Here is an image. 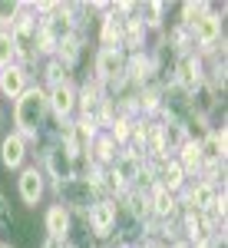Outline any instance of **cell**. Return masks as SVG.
Returning <instances> with one entry per match:
<instances>
[{"instance_id": "6da1fadb", "label": "cell", "mask_w": 228, "mask_h": 248, "mask_svg": "<svg viewBox=\"0 0 228 248\" xmlns=\"http://www.w3.org/2000/svg\"><path fill=\"white\" fill-rule=\"evenodd\" d=\"M46 90L33 83L27 93L14 103V133L23 136L27 146H40L43 142V129H46Z\"/></svg>"}, {"instance_id": "d6a6232c", "label": "cell", "mask_w": 228, "mask_h": 248, "mask_svg": "<svg viewBox=\"0 0 228 248\" xmlns=\"http://www.w3.org/2000/svg\"><path fill=\"white\" fill-rule=\"evenodd\" d=\"M103 248H116V242H106V245H103Z\"/></svg>"}, {"instance_id": "4316f807", "label": "cell", "mask_w": 228, "mask_h": 248, "mask_svg": "<svg viewBox=\"0 0 228 248\" xmlns=\"http://www.w3.org/2000/svg\"><path fill=\"white\" fill-rule=\"evenodd\" d=\"M10 63H17V50H14L10 30H0V70H7Z\"/></svg>"}, {"instance_id": "836d02e7", "label": "cell", "mask_w": 228, "mask_h": 248, "mask_svg": "<svg viewBox=\"0 0 228 248\" xmlns=\"http://www.w3.org/2000/svg\"><path fill=\"white\" fill-rule=\"evenodd\" d=\"M66 248H83V245H73V242H70V245H66Z\"/></svg>"}, {"instance_id": "44dd1931", "label": "cell", "mask_w": 228, "mask_h": 248, "mask_svg": "<svg viewBox=\"0 0 228 248\" xmlns=\"http://www.w3.org/2000/svg\"><path fill=\"white\" fill-rule=\"evenodd\" d=\"M172 159L185 169V175H189V179H198V175H202V153H198V139H185Z\"/></svg>"}, {"instance_id": "30bf717a", "label": "cell", "mask_w": 228, "mask_h": 248, "mask_svg": "<svg viewBox=\"0 0 228 248\" xmlns=\"http://www.w3.org/2000/svg\"><path fill=\"white\" fill-rule=\"evenodd\" d=\"M225 149H228V129L222 126H212L209 133L198 139V153H202V169L212 166H225Z\"/></svg>"}, {"instance_id": "5b68a950", "label": "cell", "mask_w": 228, "mask_h": 248, "mask_svg": "<svg viewBox=\"0 0 228 248\" xmlns=\"http://www.w3.org/2000/svg\"><path fill=\"white\" fill-rule=\"evenodd\" d=\"M106 103H109V96H106V90H103L93 77H86L76 86V116L86 119V123H93L96 129H99V119H103Z\"/></svg>"}, {"instance_id": "2e32d148", "label": "cell", "mask_w": 228, "mask_h": 248, "mask_svg": "<svg viewBox=\"0 0 228 248\" xmlns=\"http://www.w3.org/2000/svg\"><path fill=\"white\" fill-rule=\"evenodd\" d=\"M149 209H152V218L159 222H175L179 218V195L166 192L162 186H155L149 192Z\"/></svg>"}, {"instance_id": "52a82bcc", "label": "cell", "mask_w": 228, "mask_h": 248, "mask_svg": "<svg viewBox=\"0 0 228 248\" xmlns=\"http://www.w3.org/2000/svg\"><path fill=\"white\" fill-rule=\"evenodd\" d=\"M50 189H53L57 202L70 212V215H86V209L96 202V192L90 189V182H83V179H70V182H60V186H50Z\"/></svg>"}, {"instance_id": "4fadbf2b", "label": "cell", "mask_w": 228, "mask_h": 248, "mask_svg": "<svg viewBox=\"0 0 228 248\" xmlns=\"http://www.w3.org/2000/svg\"><path fill=\"white\" fill-rule=\"evenodd\" d=\"M30 86H33V77H30V70H27V66L10 63L7 70H0V96H7V99H14V103H17Z\"/></svg>"}, {"instance_id": "277c9868", "label": "cell", "mask_w": 228, "mask_h": 248, "mask_svg": "<svg viewBox=\"0 0 228 248\" xmlns=\"http://www.w3.org/2000/svg\"><path fill=\"white\" fill-rule=\"evenodd\" d=\"M79 218H83V225L90 229V235L96 242H113L119 205H116V199H96L93 205L86 209V215H79Z\"/></svg>"}, {"instance_id": "8992f818", "label": "cell", "mask_w": 228, "mask_h": 248, "mask_svg": "<svg viewBox=\"0 0 228 248\" xmlns=\"http://www.w3.org/2000/svg\"><path fill=\"white\" fill-rule=\"evenodd\" d=\"M126 77V50H96L93 57V79L103 86V90H113L119 86Z\"/></svg>"}, {"instance_id": "cb8c5ba5", "label": "cell", "mask_w": 228, "mask_h": 248, "mask_svg": "<svg viewBox=\"0 0 228 248\" xmlns=\"http://www.w3.org/2000/svg\"><path fill=\"white\" fill-rule=\"evenodd\" d=\"M37 66H40V73H43V83H40L43 90H46V86H57V83H66V79H70V70H66V66H63L57 57L40 60Z\"/></svg>"}, {"instance_id": "7402d4cb", "label": "cell", "mask_w": 228, "mask_h": 248, "mask_svg": "<svg viewBox=\"0 0 228 248\" xmlns=\"http://www.w3.org/2000/svg\"><path fill=\"white\" fill-rule=\"evenodd\" d=\"M159 133H162V142H166V153L175 155L179 153V146L189 139V129H185V123L182 119H159Z\"/></svg>"}, {"instance_id": "3957f363", "label": "cell", "mask_w": 228, "mask_h": 248, "mask_svg": "<svg viewBox=\"0 0 228 248\" xmlns=\"http://www.w3.org/2000/svg\"><path fill=\"white\" fill-rule=\"evenodd\" d=\"M40 172L46 175V186L70 182L73 179V153L57 139H46L40 146Z\"/></svg>"}, {"instance_id": "d4e9b609", "label": "cell", "mask_w": 228, "mask_h": 248, "mask_svg": "<svg viewBox=\"0 0 228 248\" xmlns=\"http://www.w3.org/2000/svg\"><path fill=\"white\" fill-rule=\"evenodd\" d=\"M129 129H133V119L116 113V119L109 123V129H106V133H109V139H113L119 149H126V146H129Z\"/></svg>"}, {"instance_id": "ba28073f", "label": "cell", "mask_w": 228, "mask_h": 248, "mask_svg": "<svg viewBox=\"0 0 228 248\" xmlns=\"http://www.w3.org/2000/svg\"><path fill=\"white\" fill-rule=\"evenodd\" d=\"M46 109H50V119H57V123L73 119L76 116V83L73 79L46 86Z\"/></svg>"}, {"instance_id": "83f0119b", "label": "cell", "mask_w": 228, "mask_h": 248, "mask_svg": "<svg viewBox=\"0 0 228 248\" xmlns=\"http://www.w3.org/2000/svg\"><path fill=\"white\" fill-rule=\"evenodd\" d=\"M17 14H20V0H0V30H10Z\"/></svg>"}, {"instance_id": "ffe728a7", "label": "cell", "mask_w": 228, "mask_h": 248, "mask_svg": "<svg viewBox=\"0 0 228 248\" xmlns=\"http://www.w3.org/2000/svg\"><path fill=\"white\" fill-rule=\"evenodd\" d=\"M90 159H93V166H103V169H109L116 162V155H119V146H116L109 133H96V139L90 142Z\"/></svg>"}, {"instance_id": "8fae6325", "label": "cell", "mask_w": 228, "mask_h": 248, "mask_svg": "<svg viewBox=\"0 0 228 248\" xmlns=\"http://www.w3.org/2000/svg\"><path fill=\"white\" fill-rule=\"evenodd\" d=\"M17 195L27 209L40 205V199L46 195V175L40 172V166H23L17 175Z\"/></svg>"}, {"instance_id": "1f68e13d", "label": "cell", "mask_w": 228, "mask_h": 248, "mask_svg": "<svg viewBox=\"0 0 228 248\" xmlns=\"http://www.w3.org/2000/svg\"><path fill=\"white\" fill-rule=\"evenodd\" d=\"M0 248H17V245H10V242H0Z\"/></svg>"}, {"instance_id": "d6986e66", "label": "cell", "mask_w": 228, "mask_h": 248, "mask_svg": "<svg viewBox=\"0 0 228 248\" xmlns=\"http://www.w3.org/2000/svg\"><path fill=\"white\" fill-rule=\"evenodd\" d=\"M159 186L166 192H172V195H179L189 186V175H185V169L175 159H166V162H159Z\"/></svg>"}, {"instance_id": "603a6c76", "label": "cell", "mask_w": 228, "mask_h": 248, "mask_svg": "<svg viewBox=\"0 0 228 248\" xmlns=\"http://www.w3.org/2000/svg\"><path fill=\"white\" fill-rule=\"evenodd\" d=\"M166 14H169V3H162V0H149V3H139V17L142 23L149 27V33H162L169 23H166Z\"/></svg>"}, {"instance_id": "9c48e42d", "label": "cell", "mask_w": 228, "mask_h": 248, "mask_svg": "<svg viewBox=\"0 0 228 248\" xmlns=\"http://www.w3.org/2000/svg\"><path fill=\"white\" fill-rule=\"evenodd\" d=\"M172 83L182 86L185 93L198 90V86L205 83V60L198 57V53H185V57H179V60H175V70H172Z\"/></svg>"}, {"instance_id": "4dcf8cb0", "label": "cell", "mask_w": 228, "mask_h": 248, "mask_svg": "<svg viewBox=\"0 0 228 248\" xmlns=\"http://www.w3.org/2000/svg\"><path fill=\"white\" fill-rule=\"evenodd\" d=\"M0 136H3V109H0Z\"/></svg>"}, {"instance_id": "5bb4252c", "label": "cell", "mask_w": 228, "mask_h": 248, "mask_svg": "<svg viewBox=\"0 0 228 248\" xmlns=\"http://www.w3.org/2000/svg\"><path fill=\"white\" fill-rule=\"evenodd\" d=\"M27 142H23V136H17L14 129L10 133L0 136V166L10 172H20L23 169V162H27Z\"/></svg>"}, {"instance_id": "ac0fdd59", "label": "cell", "mask_w": 228, "mask_h": 248, "mask_svg": "<svg viewBox=\"0 0 228 248\" xmlns=\"http://www.w3.org/2000/svg\"><path fill=\"white\" fill-rule=\"evenodd\" d=\"M99 46L103 50H122V17H116V10L99 17Z\"/></svg>"}, {"instance_id": "e0dca14e", "label": "cell", "mask_w": 228, "mask_h": 248, "mask_svg": "<svg viewBox=\"0 0 228 248\" xmlns=\"http://www.w3.org/2000/svg\"><path fill=\"white\" fill-rule=\"evenodd\" d=\"M86 46H90V37L76 30L70 40H63V43L57 46V53H53V57H57L60 63H63V66H66L70 73H73L76 66H79V60H83V53H86Z\"/></svg>"}, {"instance_id": "7a4b0ae2", "label": "cell", "mask_w": 228, "mask_h": 248, "mask_svg": "<svg viewBox=\"0 0 228 248\" xmlns=\"http://www.w3.org/2000/svg\"><path fill=\"white\" fill-rule=\"evenodd\" d=\"M225 7H209V14L192 23V37H195V53L198 57H212L218 50H225Z\"/></svg>"}, {"instance_id": "f546056e", "label": "cell", "mask_w": 228, "mask_h": 248, "mask_svg": "<svg viewBox=\"0 0 228 248\" xmlns=\"http://www.w3.org/2000/svg\"><path fill=\"white\" fill-rule=\"evenodd\" d=\"M70 242H57V238H43V245L40 248H66Z\"/></svg>"}, {"instance_id": "f1b7e54d", "label": "cell", "mask_w": 228, "mask_h": 248, "mask_svg": "<svg viewBox=\"0 0 228 248\" xmlns=\"http://www.w3.org/2000/svg\"><path fill=\"white\" fill-rule=\"evenodd\" d=\"M93 169V159L90 153H73V179H86Z\"/></svg>"}, {"instance_id": "7c38bea8", "label": "cell", "mask_w": 228, "mask_h": 248, "mask_svg": "<svg viewBox=\"0 0 228 248\" xmlns=\"http://www.w3.org/2000/svg\"><path fill=\"white\" fill-rule=\"evenodd\" d=\"M218 109H225V96L215 93L209 83H202L198 90L189 93V113L195 119H212V116H218Z\"/></svg>"}, {"instance_id": "484cf974", "label": "cell", "mask_w": 228, "mask_h": 248, "mask_svg": "<svg viewBox=\"0 0 228 248\" xmlns=\"http://www.w3.org/2000/svg\"><path fill=\"white\" fill-rule=\"evenodd\" d=\"M209 7H212V3H205V0H185V3L179 7V20H175V23L192 27V23L202 17V14H209Z\"/></svg>"}, {"instance_id": "9a60e30c", "label": "cell", "mask_w": 228, "mask_h": 248, "mask_svg": "<svg viewBox=\"0 0 228 248\" xmlns=\"http://www.w3.org/2000/svg\"><path fill=\"white\" fill-rule=\"evenodd\" d=\"M43 229H46V238H57V242H70L73 235V215L63 209L60 202H53L46 215H43Z\"/></svg>"}]
</instances>
